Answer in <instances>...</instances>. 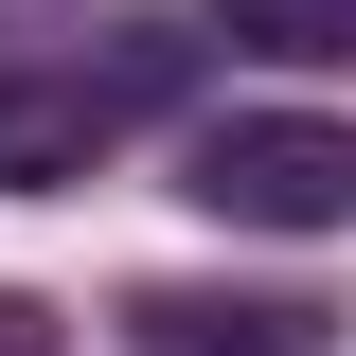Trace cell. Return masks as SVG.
Listing matches in <instances>:
<instances>
[{
  "mask_svg": "<svg viewBox=\"0 0 356 356\" xmlns=\"http://www.w3.org/2000/svg\"><path fill=\"white\" fill-rule=\"evenodd\" d=\"M0 356H72V321H54L36 285H0Z\"/></svg>",
  "mask_w": 356,
  "mask_h": 356,
  "instance_id": "4",
  "label": "cell"
},
{
  "mask_svg": "<svg viewBox=\"0 0 356 356\" xmlns=\"http://www.w3.org/2000/svg\"><path fill=\"white\" fill-rule=\"evenodd\" d=\"M143 356H321V303H214V285H161V303H125Z\"/></svg>",
  "mask_w": 356,
  "mask_h": 356,
  "instance_id": "2",
  "label": "cell"
},
{
  "mask_svg": "<svg viewBox=\"0 0 356 356\" xmlns=\"http://www.w3.org/2000/svg\"><path fill=\"white\" fill-rule=\"evenodd\" d=\"M214 36L267 72H356V0H214Z\"/></svg>",
  "mask_w": 356,
  "mask_h": 356,
  "instance_id": "3",
  "label": "cell"
},
{
  "mask_svg": "<svg viewBox=\"0 0 356 356\" xmlns=\"http://www.w3.org/2000/svg\"><path fill=\"white\" fill-rule=\"evenodd\" d=\"M178 196L232 232H356V125L321 107H232V125L178 143Z\"/></svg>",
  "mask_w": 356,
  "mask_h": 356,
  "instance_id": "1",
  "label": "cell"
}]
</instances>
